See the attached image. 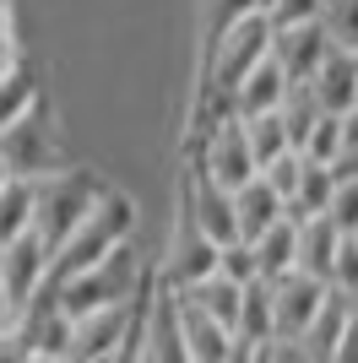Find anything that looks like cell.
Instances as JSON below:
<instances>
[{
  "label": "cell",
  "instance_id": "cell-1",
  "mask_svg": "<svg viewBox=\"0 0 358 363\" xmlns=\"http://www.w3.org/2000/svg\"><path fill=\"white\" fill-rule=\"evenodd\" d=\"M104 196H109V184L98 174H87V168H71V163L44 174V179H33V233L49 250H60L92 217V206Z\"/></svg>",
  "mask_w": 358,
  "mask_h": 363
},
{
  "label": "cell",
  "instance_id": "cell-2",
  "mask_svg": "<svg viewBox=\"0 0 358 363\" xmlns=\"http://www.w3.org/2000/svg\"><path fill=\"white\" fill-rule=\"evenodd\" d=\"M131 233H136V201L125 196V190H114V184H109V196L92 206V217L55 250L49 288H55V282H65V277H76V272H87V266H98V260H109L119 244H131Z\"/></svg>",
  "mask_w": 358,
  "mask_h": 363
},
{
  "label": "cell",
  "instance_id": "cell-3",
  "mask_svg": "<svg viewBox=\"0 0 358 363\" xmlns=\"http://www.w3.org/2000/svg\"><path fill=\"white\" fill-rule=\"evenodd\" d=\"M147 282H152V272H147V260L136 255V244H119L109 260H98V266H87V272L65 277V282H55V288H44V293L60 303V309L87 315V309H104V303L136 298Z\"/></svg>",
  "mask_w": 358,
  "mask_h": 363
},
{
  "label": "cell",
  "instance_id": "cell-4",
  "mask_svg": "<svg viewBox=\"0 0 358 363\" xmlns=\"http://www.w3.org/2000/svg\"><path fill=\"white\" fill-rule=\"evenodd\" d=\"M0 157L11 168L16 179H44L55 168H65V152H60V125H55V108L38 98V104L11 120L0 130Z\"/></svg>",
  "mask_w": 358,
  "mask_h": 363
},
{
  "label": "cell",
  "instance_id": "cell-5",
  "mask_svg": "<svg viewBox=\"0 0 358 363\" xmlns=\"http://www.w3.org/2000/svg\"><path fill=\"white\" fill-rule=\"evenodd\" d=\"M195 168L212 174L217 184H228V190H239L244 179L261 174L255 147H250V130H244V114H228V120H217V125L201 130V157H195Z\"/></svg>",
  "mask_w": 358,
  "mask_h": 363
},
{
  "label": "cell",
  "instance_id": "cell-6",
  "mask_svg": "<svg viewBox=\"0 0 358 363\" xmlns=\"http://www.w3.org/2000/svg\"><path fill=\"white\" fill-rule=\"evenodd\" d=\"M179 212L190 217L207 239H217V244L244 239V233H239V201H234V190H228V184H217L212 174H201V168H190V174H185Z\"/></svg>",
  "mask_w": 358,
  "mask_h": 363
},
{
  "label": "cell",
  "instance_id": "cell-7",
  "mask_svg": "<svg viewBox=\"0 0 358 363\" xmlns=\"http://www.w3.org/2000/svg\"><path fill=\"white\" fill-rule=\"evenodd\" d=\"M49 266H55V250H49V244L38 239L33 228H28L16 244H6V250H0V277H6V293H11L16 315H28L33 303L44 298Z\"/></svg>",
  "mask_w": 358,
  "mask_h": 363
},
{
  "label": "cell",
  "instance_id": "cell-8",
  "mask_svg": "<svg viewBox=\"0 0 358 363\" xmlns=\"http://www.w3.org/2000/svg\"><path fill=\"white\" fill-rule=\"evenodd\" d=\"M271 55H277V65H283L293 82H315V71H320L326 55H331L326 16H315V22H277V33H271Z\"/></svg>",
  "mask_w": 358,
  "mask_h": 363
},
{
  "label": "cell",
  "instance_id": "cell-9",
  "mask_svg": "<svg viewBox=\"0 0 358 363\" xmlns=\"http://www.w3.org/2000/svg\"><path fill=\"white\" fill-rule=\"evenodd\" d=\"M136 298H141V293H136ZM136 298L104 303V309L76 315V358H82V363L119 358V347H125V331H131V315H136Z\"/></svg>",
  "mask_w": 358,
  "mask_h": 363
},
{
  "label": "cell",
  "instance_id": "cell-10",
  "mask_svg": "<svg viewBox=\"0 0 358 363\" xmlns=\"http://www.w3.org/2000/svg\"><path fill=\"white\" fill-rule=\"evenodd\" d=\"M217 260H223V244L207 239V233H201L190 217L179 212V239H174V250H168L163 282H174V288H190V282H201V277L217 272Z\"/></svg>",
  "mask_w": 358,
  "mask_h": 363
},
{
  "label": "cell",
  "instance_id": "cell-11",
  "mask_svg": "<svg viewBox=\"0 0 358 363\" xmlns=\"http://www.w3.org/2000/svg\"><path fill=\"white\" fill-rule=\"evenodd\" d=\"M353 320H358V303L347 298V293L331 288L326 303H320V315L310 320V331L298 336L304 363H331V358H337V347H342V336H347V325H353Z\"/></svg>",
  "mask_w": 358,
  "mask_h": 363
},
{
  "label": "cell",
  "instance_id": "cell-12",
  "mask_svg": "<svg viewBox=\"0 0 358 363\" xmlns=\"http://www.w3.org/2000/svg\"><path fill=\"white\" fill-rule=\"evenodd\" d=\"M342 228L331 223V212H315V217H298V272L310 277H326L331 282V266L342 255Z\"/></svg>",
  "mask_w": 358,
  "mask_h": 363
},
{
  "label": "cell",
  "instance_id": "cell-13",
  "mask_svg": "<svg viewBox=\"0 0 358 363\" xmlns=\"http://www.w3.org/2000/svg\"><path fill=\"white\" fill-rule=\"evenodd\" d=\"M234 201H239V233H244V239H261L271 223H283V217H288V196L266 179V174L244 179L234 190Z\"/></svg>",
  "mask_w": 358,
  "mask_h": 363
},
{
  "label": "cell",
  "instance_id": "cell-14",
  "mask_svg": "<svg viewBox=\"0 0 358 363\" xmlns=\"http://www.w3.org/2000/svg\"><path fill=\"white\" fill-rule=\"evenodd\" d=\"M288 87H293V76L277 65V55H266V60L255 65L244 82L234 87V114H266V108H283V98H288Z\"/></svg>",
  "mask_w": 358,
  "mask_h": 363
},
{
  "label": "cell",
  "instance_id": "cell-15",
  "mask_svg": "<svg viewBox=\"0 0 358 363\" xmlns=\"http://www.w3.org/2000/svg\"><path fill=\"white\" fill-rule=\"evenodd\" d=\"M315 92H320V104H326L331 114H347V108L358 104V49L331 44L326 65L315 71Z\"/></svg>",
  "mask_w": 358,
  "mask_h": 363
},
{
  "label": "cell",
  "instance_id": "cell-16",
  "mask_svg": "<svg viewBox=\"0 0 358 363\" xmlns=\"http://www.w3.org/2000/svg\"><path fill=\"white\" fill-rule=\"evenodd\" d=\"M255 244V260H261V277H288V272H298V217H283V223H271L261 239H250Z\"/></svg>",
  "mask_w": 358,
  "mask_h": 363
},
{
  "label": "cell",
  "instance_id": "cell-17",
  "mask_svg": "<svg viewBox=\"0 0 358 363\" xmlns=\"http://www.w3.org/2000/svg\"><path fill=\"white\" fill-rule=\"evenodd\" d=\"M331 196H337V163L304 157L298 190L288 196V217H315V212H331Z\"/></svg>",
  "mask_w": 358,
  "mask_h": 363
},
{
  "label": "cell",
  "instance_id": "cell-18",
  "mask_svg": "<svg viewBox=\"0 0 358 363\" xmlns=\"http://www.w3.org/2000/svg\"><path fill=\"white\" fill-rule=\"evenodd\" d=\"M190 303H201L207 315H217L223 325H234L239 331V309H244V282H234V277H223V272H212V277H201V282H190V288H179Z\"/></svg>",
  "mask_w": 358,
  "mask_h": 363
},
{
  "label": "cell",
  "instance_id": "cell-19",
  "mask_svg": "<svg viewBox=\"0 0 358 363\" xmlns=\"http://www.w3.org/2000/svg\"><path fill=\"white\" fill-rule=\"evenodd\" d=\"M244 130H250V147H255V163H261V168L277 163L283 152H293V130H288V114H283V108L250 114V120H244Z\"/></svg>",
  "mask_w": 358,
  "mask_h": 363
},
{
  "label": "cell",
  "instance_id": "cell-20",
  "mask_svg": "<svg viewBox=\"0 0 358 363\" xmlns=\"http://www.w3.org/2000/svg\"><path fill=\"white\" fill-rule=\"evenodd\" d=\"M33 228V179H6L0 184V250L16 244Z\"/></svg>",
  "mask_w": 358,
  "mask_h": 363
},
{
  "label": "cell",
  "instance_id": "cell-21",
  "mask_svg": "<svg viewBox=\"0 0 358 363\" xmlns=\"http://www.w3.org/2000/svg\"><path fill=\"white\" fill-rule=\"evenodd\" d=\"M38 98H44V87H38V76H33L28 65L11 71V76H0V130H6L11 120H22Z\"/></svg>",
  "mask_w": 358,
  "mask_h": 363
},
{
  "label": "cell",
  "instance_id": "cell-22",
  "mask_svg": "<svg viewBox=\"0 0 358 363\" xmlns=\"http://www.w3.org/2000/svg\"><path fill=\"white\" fill-rule=\"evenodd\" d=\"M304 157H320V163H337L342 157V114H320V125L310 130V141H304Z\"/></svg>",
  "mask_w": 358,
  "mask_h": 363
},
{
  "label": "cell",
  "instance_id": "cell-23",
  "mask_svg": "<svg viewBox=\"0 0 358 363\" xmlns=\"http://www.w3.org/2000/svg\"><path fill=\"white\" fill-rule=\"evenodd\" d=\"M217 272L234 277V282H255V277H261L255 244H250V239H228V244H223V260H217Z\"/></svg>",
  "mask_w": 358,
  "mask_h": 363
},
{
  "label": "cell",
  "instance_id": "cell-24",
  "mask_svg": "<svg viewBox=\"0 0 358 363\" xmlns=\"http://www.w3.org/2000/svg\"><path fill=\"white\" fill-rule=\"evenodd\" d=\"M331 223L342 233H358V174H337V196H331Z\"/></svg>",
  "mask_w": 358,
  "mask_h": 363
},
{
  "label": "cell",
  "instance_id": "cell-25",
  "mask_svg": "<svg viewBox=\"0 0 358 363\" xmlns=\"http://www.w3.org/2000/svg\"><path fill=\"white\" fill-rule=\"evenodd\" d=\"M326 28H331V44L358 49V0H331L326 6Z\"/></svg>",
  "mask_w": 358,
  "mask_h": 363
},
{
  "label": "cell",
  "instance_id": "cell-26",
  "mask_svg": "<svg viewBox=\"0 0 358 363\" xmlns=\"http://www.w3.org/2000/svg\"><path fill=\"white\" fill-rule=\"evenodd\" d=\"M22 71V38H16V16L11 0H0V76Z\"/></svg>",
  "mask_w": 358,
  "mask_h": 363
},
{
  "label": "cell",
  "instance_id": "cell-27",
  "mask_svg": "<svg viewBox=\"0 0 358 363\" xmlns=\"http://www.w3.org/2000/svg\"><path fill=\"white\" fill-rule=\"evenodd\" d=\"M331 288L347 293V298L358 303V239L353 233L342 239V255H337V266H331Z\"/></svg>",
  "mask_w": 358,
  "mask_h": 363
},
{
  "label": "cell",
  "instance_id": "cell-28",
  "mask_svg": "<svg viewBox=\"0 0 358 363\" xmlns=\"http://www.w3.org/2000/svg\"><path fill=\"white\" fill-rule=\"evenodd\" d=\"M244 11H255V0H207V6H201V16H207V44L228 28V22H239Z\"/></svg>",
  "mask_w": 358,
  "mask_h": 363
},
{
  "label": "cell",
  "instance_id": "cell-29",
  "mask_svg": "<svg viewBox=\"0 0 358 363\" xmlns=\"http://www.w3.org/2000/svg\"><path fill=\"white\" fill-rule=\"evenodd\" d=\"M261 174H266V179L277 184L283 196H293V190H298V174H304V152H298V147H293V152H283V157H277V163H266Z\"/></svg>",
  "mask_w": 358,
  "mask_h": 363
},
{
  "label": "cell",
  "instance_id": "cell-30",
  "mask_svg": "<svg viewBox=\"0 0 358 363\" xmlns=\"http://www.w3.org/2000/svg\"><path fill=\"white\" fill-rule=\"evenodd\" d=\"M331 0H277L271 6V22H315V16H326Z\"/></svg>",
  "mask_w": 358,
  "mask_h": 363
},
{
  "label": "cell",
  "instance_id": "cell-31",
  "mask_svg": "<svg viewBox=\"0 0 358 363\" xmlns=\"http://www.w3.org/2000/svg\"><path fill=\"white\" fill-rule=\"evenodd\" d=\"M337 363H358V320H353V325H347L342 347H337Z\"/></svg>",
  "mask_w": 358,
  "mask_h": 363
},
{
  "label": "cell",
  "instance_id": "cell-32",
  "mask_svg": "<svg viewBox=\"0 0 358 363\" xmlns=\"http://www.w3.org/2000/svg\"><path fill=\"white\" fill-rule=\"evenodd\" d=\"M16 303H11V293H6V277H0V331H6V325H16Z\"/></svg>",
  "mask_w": 358,
  "mask_h": 363
},
{
  "label": "cell",
  "instance_id": "cell-33",
  "mask_svg": "<svg viewBox=\"0 0 358 363\" xmlns=\"http://www.w3.org/2000/svg\"><path fill=\"white\" fill-rule=\"evenodd\" d=\"M337 174H358V152H347L342 163H337Z\"/></svg>",
  "mask_w": 358,
  "mask_h": 363
},
{
  "label": "cell",
  "instance_id": "cell-34",
  "mask_svg": "<svg viewBox=\"0 0 358 363\" xmlns=\"http://www.w3.org/2000/svg\"><path fill=\"white\" fill-rule=\"evenodd\" d=\"M6 179H11V168H6V157H0V184H6Z\"/></svg>",
  "mask_w": 358,
  "mask_h": 363
},
{
  "label": "cell",
  "instance_id": "cell-35",
  "mask_svg": "<svg viewBox=\"0 0 358 363\" xmlns=\"http://www.w3.org/2000/svg\"><path fill=\"white\" fill-rule=\"evenodd\" d=\"M255 6H261V11H271V6H277V0H255Z\"/></svg>",
  "mask_w": 358,
  "mask_h": 363
},
{
  "label": "cell",
  "instance_id": "cell-36",
  "mask_svg": "<svg viewBox=\"0 0 358 363\" xmlns=\"http://www.w3.org/2000/svg\"><path fill=\"white\" fill-rule=\"evenodd\" d=\"M353 239H358V233H353Z\"/></svg>",
  "mask_w": 358,
  "mask_h": 363
}]
</instances>
